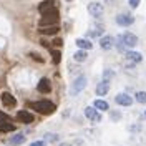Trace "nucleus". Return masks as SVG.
Segmentation results:
<instances>
[{
    "label": "nucleus",
    "instance_id": "obj_23",
    "mask_svg": "<svg viewBox=\"0 0 146 146\" xmlns=\"http://www.w3.org/2000/svg\"><path fill=\"white\" fill-rule=\"evenodd\" d=\"M136 101L138 103H146V91H138L136 93Z\"/></svg>",
    "mask_w": 146,
    "mask_h": 146
},
{
    "label": "nucleus",
    "instance_id": "obj_1",
    "mask_svg": "<svg viewBox=\"0 0 146 146\" xmlns=\"http://www.w3.org/2000/svg\"><path fill=\"white\" fill-rule=\"evenodd\" d=\"M28 106L33 108L35 111H38V113H42V115H52L55 110H56L55 103H52V101H48V100L32 101V103H28Z\"/></svg>",
    "mask_w": 146,
    "mask_h": 146
},
{
    "label": "nucleus",
    "instance_id": "obj_21",
    "mask_svg": "<svg viewBox=\"0 0 146 146\" xmlns=\"http://www.w3.org/2000/svg\"><path fill=\"white\" fill-rule=\"evenodd\" d=\"M73 58H75V62H85L88 58V53H86V50H78L73 55Z\"/></svg>",
    "mask_w": 146,
    "mask_h": 146
},
{
    "label": "nucleus",
    "instance_id": "obj_34",
    "mask_svg": "<svg viewBox=\"0 0 146 146\" xmlns=\"http://www.w3.org/2000/svg\"><path fill=\"white\" fill-rule=\"evenodd\" d=\"M60 146H72V145H68V143H62Z\"/></svg>",
    "mask_w": 146,
    "mask_h": 146
},
{
    "label": "nucleus",
    "instance_id": "obj_27",
    "mask_svg": "<svg viewBox=\"0 0 146 146\" xmlns=\"http://www.w3.org/2000/svg\"><path fill=\"white\" fill-rule=\"evenodd\" d=\"M101 33H103V27H98L96 30H91L88 35H90V36H100Z\"/></svg>",
    "mask_w": 146,
    "mask_h": 146
},
{
    "label": "nucleus",
    "instance_id": "obj_19",
    "mask_svg": "<svg viewBox=\"0 0 146 146\" xmlns=\"http://www.w3.org/2000/svg\"><path fill=\"white\" fill-rule=\"evenodd\" d=\"M9 143H10L12 146L22 145V143H25V135H13V136L9 139Z\"/></svg>",
    "mask_w": 146,
    "mask_h": 146
},
{
    "label": "nucleus",
    "instance_id": "obj_14",
    "mask_svg": "<svg viewBox=\"0 0 146 146\" xmlns=\"http://www.w3.org/2000/svg\"><path fill=\"white\" fill-rule=\"evenodd\" d=\"M36 90L40 91V93H50L52 91V85H50V80L48 78H42L38 85H36Z\"/></svg>",
    "mask_w": 146,
    "mask_h": 146
},
{
    "label": "nucleus",
    "instance_id": "obj_18",
    "mask_svg": "<svg viewBox=\"0 0 146 146\" xmlns=\"http://www.w3.org/2000/svg\"><path fill=\"white\" fill-rule=\"evenodd\" d=\"M58 25H52V27H45V28H40V33L43 35H56L58 33Z\"/></svg>",
    "mask_w": 146,
    "mask_h": 146
},
{
    "label": "nucleus",
    "instance_id": "obj_28",
    "mask_svg": "<svg viewBox=\"0 0 146 146\" xmlns=\"http://www.w3.org/2000/svg\"><path fill=\"white\" fill-rule=\"evenodd\" d=\"M5 121H10V116L7 115V113L0 111V123H5Z\"/></svg>",
    "mask_w": 146,
    "mask_h": 146
},
{
    "label": "nucleus",
    "instance_id": "obj_4",
    "mask_svg": "<svg viewBox=\"0 0 146 146\" xmlns=\"http://www.w3.org/2000/svg\"><path fill=\"white\" fill-rule=\"evenodd\" d=\"M53 10H58L56 0H45V2H42V3L38 5V12H40L42 15H46V13H50V12H53Z\"/></svg>",
    "mask_w": 146,
    "mask_h": 146
},
{
    "label": "nucleus",
    "instance_id": "obj_26",
    "mask_svg": "<svg viewBox=\"0 0 146 146\" xmlns=\"http://www.w3.org/2000/svg\"><path fill=\"white\" fill-rule=\"evenodd\" d=\"M115 43H116V46H118L119 52H123V50L126 48V46H125V43H123V40H121V35H119L118 38H116V42H115Z\"/></svg>",
    "mask_w": 146,
    "mask_h": 146
},
{
    "label": "nucleus",
    "instance_id": "obj_7",
    "mask_svg": "<svg viewBox=\"0 0 146 146\" xmlns=\"http://www.w3.org/2000/svg\"><path fill=\"white\" fill-rule=\"evenodd\" d=\"M133 22H135V17L129 15V13H119V15H116V23L121 25V27H129Z\"/></svg>",
    "mask_w": 146,
    "mask_h": 146
},
{
    "label": "nucleus",
    "instance_id": "obj_17",
    "mask_svg": "<svg viewBox=\"0 0 146 146\" xmlns=\"http://www.w3.org/2000/svg\"><path fill=\"white\" fill-rule=\"evenodd\" d=\"M76 45L80 46V50H91V48H93V43L88 42L86 38H78V40H76Z\"/></svg>",
    "mask_w": 146,
    "mask_h": 146
},
{
    "label": "nucleus",
    "instance_id": "obj_35",
    "mask_svg": "<svg viewBox=\"0 0 146 146\" xmlns=\"http://www.w3.org/2000/svg\"><path fill=\"white\" fill-rule=\"evenodd\" d=\"M145 118H146V111H145Z\"/></svg>",
    "mask_w": 146,
    "mask_h": 146
},
{
    "label": "nucleus",
    "instance_id": "obj_30",
    "mask_svg": "<svg viewBox=\"0 0 146 146\" xmlns=\"http://www.w3.org/2000/svg\"><path fill=\"white\" fill-rule=\"evenodd\" d=\"M139 2H141V0H129V7H131V9H136L138 5H139Z\"/></svg>",
    "mask_w": 146,
    "mask_h": 146
},
{
    "label": "nucleus",
    "instance_id": "obj_32",
    "mask_svg": "<svg viewBox=\"0 0 146 146\" xmlns=\"http://www.w3.org/2000/svg\"><path fill=\"white\" fill-rule=\"evenodd\" d=\"M111 118L113 119H119L121 118V115H119L118 111H111Z\"/></svg>",
    "mask_w": 146,
    "mask_h": 146
},
{
    "label": "nucleus",
    "instance_id": "obj_15",
    "mask_svg": "<svg viewBox=\"0 0 146 146\" xmlns=\"http://www.w3.org/2000/svg\"><path fill=\"white\" fill-rule=\"evenodd\" d=\"M110 90V83L106 82H100L96 85V95H100V96H105Z\"/></svg>",
    "mask_w": 146,
    "mask_h": 146
},
{
    "label": "nucleus",
    "instance_id": "obj_20",
    "mask_svg": "<svg viewBox=\"0 0 146 146\" xmlns=\"http://www.w3.org/2000/svg\"><path fill=\"white\" fill-rule=\"evenodd\" d=\"M93 108L98 110V111H106L110 106H108V103H106L105 100H95V105H93Z\"/></svg>",
    "mask_w": 146,
    "mask_h": 146
},
{
    "label": "nucleus",
    "instance_id": "obj_16",
    "mask_svg": "<svg viewBox=\"0 0 146 146\" xmlns=\"http://www.w3.org/2000/svg\"><path fill=\"white\" fill-rule=\"evenodd\" d=\"M17 128L13 123H10V121H5V123H0V133H13Z\"/></svg>",
    "mask_w": 146,
    "mask_h": 146
},
{
    "label": "nucleus",
    "instance_id": "obj_36",
    "mask_svg": "<svg viewBox=\"0 0 146 146\" xmlns=\"http://www.w3.org/2000/svg\"><path fill=\"white\" fill-rule=\"evenodd\" d=\"M66 2H72V0H66Z\"/></svg>",
    "mask_w": 146,
    "mask_h": 146
},
{
    "label": "nucleus",
    "instance_id": "obj_11",
    "mask_svg": "<svg viewBox=\"0 0 146 146\" xmlns=\"http://www.w3.org/2000/svg\"><path fill=\"white\" fill-rule=\"evenodd\" d=\"M100 46L103 50H111L113 46H115V38L111 35H105L100 38Z\"/></svg>",
    "mask_w": 146,
    "mask_h": 146
},
{
    "label": "nucleus",
    "instance_id": "obj_12",
    "mask_svg": "<svg viewBox=\"0 0 146 146\" xmlns=\"http://www.w3.org/2000/svg\"><path fill=\"white\" fill-rule=\"evenodd\" d=\"M125 56H126V60L129 62V63H139L141 60H143V55L139 53V52H133V50H129V52H126L125 53Z\"/></svg>",
    "mask_w": 146,
    "mask_h": 146
},
{
    "label": "nucleus",
    "instance_id": "obj_3",
    "mask_svg": "<svg viewBox=\"0 0 146 146\" xmlns=\"http://www.w3.org/2000/svg\"><path fill=\"white\" fill-rule=\"evenodd\" d=\"M86 83H88V82H86V76H85V75H80V76L72 83V86H70V95H72V96H76L80 91L85 90Z\"/></svg>",
    "mask_w": 146,
    "mask_h": 146
},
{
    "label": "nucleus",
    "instance_id": "obj_9",
    "mask_svg": "<svg viewBox=\"0 0 146 146\" xmlns=\"http://www.w3.org/2000/svg\"><path fill=\"white\" fill-rule=\"evenodd\" d=\"M17 119L20 121V123H25V125H30L32 121H33V115L30 113V111H27V110H20L17 113Z\"/></svg>",
    "mask_w": 146,
    "mask_h": 146
},
{
    "label": "nucleus",
    "instance_id": "obj_5",
    "mask_svg": "<svg viewBox=\"0 0 146 146\" xmlns=\"http://www.w3.org/2000/svg\"><path fill=\"white\" fill-rule=\"evenodd\" d=\"M121 40H123V43L126 48H133V46H136L138 43V36L135 33H131V32H125L123 35H121Z\"/></svg>",
    "mask_w": 146,
    "mask_h": 146
},
{
    "label": "nucleus",
    "instance_id": "obj_29",
    "mask_svg": "<svg viewBox=\"0 0 146 146\" xmlns=\"http://www.w3.org/2000/svg\"><path fill=\"white\" fill-rule=\"evenodd\" d=\"M30 56H32L33 60H36V62H40V63L43 62V58H42V56H38V53H35V52H33V53H30Z\"/></svg>",
    "mask_w": 146,
    "mask_h": 146
},
{
    "label": "nucleus",
    "instance_id": "obj_10",
    "mask_svg": "<svg viewBox=\"0 0 146 146\" xmlns=\"http://www.w3.org/2000/svg\"><path fill=\"white\" fill-rule=\"evenodd\" d=\"M85 116L91 121H95V123H100L101 121V115L98 113V110H95L93 106H88V108H85Z\"/></svg>",
    "mask_w": 146,
    "mask_h": 146
},
{
    "label": "nucleus",
    "instance_id": "obj_25",
    "mask_svg": "<svg viewBox=\"0 0 146 146\" xmlns=\"http://www.w3.org/2000/svg\"><path fill=\"white\" fill-rule=\"evenodd\" d=\"M113 78V72L111 70H106V72L103 73V82H106V83H110V80Z\"/></svg>",
    "mask_w": 146,
    "mask_h": 146
},
{
    "label": "nucleus",
    "instance_id": "obj_6",
    "mask_svg": "<svg viewBox=\"0 0 146 146\" xmlns=\"http://www.w3.org/2000/svg\"><path fill=\"white\" fill-rule=\"evenodd\" d=\"M0 100H2V103H3V106H7V108H13V106L17 105L15 96H13V95H10L9 91H3V93L0 95Z\"/></svg>",
    "mask_w": 146,
    "mask_h": 146
},
{
    "label": "nucleus",
    "instance_id": "obj_31",
    "mask_svg": "<svg viewBox=\"0 0 146 146\" xmlns=\"http://www.w3.org/2000/svg\"><path fill=\"white\" fill-rule=\"evenodd\" d=\"M62 43H63V40H62V38H55V40H53V45L55 46H62Z\"/></svg>",
    "mask_w": 146,
    "mask_h": 146
},
{
    "label": "nucleus",
    "instance_id": "obj_13",
    "mask_svg": "<svg viewBox=\"0 0 146 146\" xmlns=\"http://www.w3.org/2000/svg\"><path fill=\"white\" fill-rule=\"evenodd\" d=\"M115 101H116L118 105H121V106H131V103H133L131 96L126 95V93H119V95H116Z\"/></svg>",
    "mask_w": 146,
    "mask_h": 146
},
{
    "label": "nucleus",
    "instance_id": "obj_22",
    "mask_svg": "<svg viewBox=\"0 0 146 146\" xmlns=\"http://www.w3.org/2000/svg\"><path fill=\"white\" fill-rule=\"evenodd\" d=\"M52 60H53V63H60V60H62V53H60L58 50H52Z\"/></svg>",
    "mask_w": 146,
    "mask_h": 146
},
{
    "label": "nucleus",
    "instance_id": "obj_33",
    "mask_svg": "<svg viewBox=\"0 0 146 146\" xmlns=\"http://www.w3.org/2000/svg\"><path fill=\"white\" fill-rule=\"evenodd\" d=\"M30 146H46V141H35V143H32Z\"/></svg>",
    "mask_w": 146,
    "mask_h": 146
},
{
    "label": "nucleus",
    "instance_id": "obj_2",
    "mask_svg": "<svg viewBox=\"0 0 146 146\" xmlns=\"http://www.w3.org/2000/svg\"><path fill=\"white\" fill-rule=\"evenodd\" d=\"M60 22V15H58V10H53L50 13H46L43 17L40 18L38 22V27L40 28H45V27H52V25H58Z\"/></svg>",
    "mask_w": 146,
    "mask_h": 146
},
{
    "label": "nucleus",
    "instance_id": "obj_8",
    "mask_svg": "<svg viewBox=\"0 0 146 146\" xmlns=\"http://www.w3.org/2000/svg\"><path fill=\"white\" fill-rule=\"evenodd\" d=\"M88 12H90L91 17L98 18L103 15V5L101 3H98V2H91L90 5H88Z\"/></svg>",
    "mask_w": 146,
    "mask_h": 146
},
{
    "label": "nucleus",
    "instance_id": "obj_24",
    "mask_svg": "<svg viewBox=\"0 0 146 146\" xmlns=\"http://www.w3.org/2000/svg\"><path fill=\"white\" fill-rule=\"evenodd\" d=\"M43 141H50V143H55V141H58V135H53V133H48L45 136Z\"/></svg>",
    "mask_w": 146,
    "mask_h": 146
}]
</instances>
